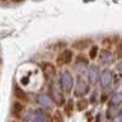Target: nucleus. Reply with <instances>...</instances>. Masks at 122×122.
<instances>
[{
  "label": "nucleus",
  "mask_w": 122,
  "mask_h": 122,
  "mask_svg": "<svg viewBox=\"0 0 122 122\" xmlns=\"http://www.w3.org/2000/svg\"><path fill=\"white\" fill-rule=\"evenodd\" d=\"M100 70L97 65H90L88 67L87 71V76H88V81L90 84H97L98 81H100Z\"/></svg>",
  "instance_id": "obj_6"
},
{
  "label": "nucleus",
  "mask_w": 122,
  "mask_h": 122,
  "mask_svg": "<svg viewBox=\"0 0 122 122\" xmlns=\"http://www.w3.org/2000/svg\"><path fill=\"white\" fill-rule=\"evenodd\" d=\"M32 122H51V117L44 109H37L33 111Z\"/></svg>",
  "instance_id": "obj_10"
},
{
  "label": "nucleus",
  "mask_w": 122,
  "mask_h": 122,
  "mask_svg": "<svg viewBox=\"0 0 122 122\" xmlns=\"http://www.w3.org/2000/svg\"><path fill=\"white\" fill-rule=\"evenodd\" d=\"M116 70H117V72L122 76V61H120V62L116 65Z\"/></svg>",
  "instance_id": "obj_20"
},
{
  "label": "nucleus",
  "mask_w": 122,
  "mask_h": 122,
  "mask_svg": "<svg viewBox=\"0 0 122 122\" xmlns=\"http://www.w3.org/2000/svg\"><path fill=\"white\" fill-rule=\"evenodd\" d=\"M114 82H115V75L111 70L109 68H105L103 72L100 75V84L103 87L104 90H109L112 88L114 86Z\"/></svg>",
  "instance_id": "obj_2"
},
{
  "label": "nucleus",
  "mask_w": 122,
  "mask_h": 122,
  "mask_svg": "<svg viewBox=\"0 0 122 122\" xmlns=\"http://www.w3.org/2000/svg\"><path fill=\"white\" fill-rule=\"evenodd\" d=\"M42 70L44 72V76L46 79H51L55 77L56 75V67L53 64H49V62H44L42 64Z\"/></svg>",
  "instance_id": "obj_11"
},
{
  "label": "nucleus",
  "mask_w": 122,
  "mask_h": 122,
  "mask_svg": "<svg viewBox=\"0 0 122 122\" xmlns=\"http://www.w3.org/2000/svg\"><path fill=\"white\" fill-rule=\"evenodd\" d=\"M90 44H92V42L89 39H78L73 43V48L76 50H84V49L89 48Z\"/></svg>",
  "instance_id": "obj_13"
},
{
  "label": "nucleus",
  "mask_w": 122,
  "mask_h": 122,
  "mask_svg": "<svg viewBox=\"0 0 122 122\" xmlns=\"http://www.w3.org/2000/svg\"><path fill=\"white\" fill-rule=\"evenodd\" d=\"M60 88L65 93H70L73 88V76L71 75L70 71H64L60 77Z\"/></svg>",
  "instance_id": "obj_3"
},
{
  "label": "nucleus",
  "mask_w": 122,
  "mask_h": 122,
  "mask_svg": "<svg viewBox=\"0 0 122 122\" xmlns=\"http://www.w3.org/2000/svg\"><path fill=\"white\" fill-rule=\"evenodd\" d=\"M98 54H99V48H98L97 45L90 46V50H89V59L94 60L95 57H98Z\"/></svg>",
  "instance_id": "obj_17"
},
{
  "label": "nucleus",
  "mask_w": 122,
  "mask_h": 122,
  "mask_svg": "<svg viewBox=\"0 0 122 122\" xmlns=\"http://www.w3.org/2000/svg\"><path fill=\"white\" fill-rule=\"evenodd\" d=\"M121 103H122V92H117V93H115L112 97H111V100H110V105H115V106H118Z\"/></svg>",
  "instance_id": "obj_15"
},
{
  "label": "nucleus",
  "mask_w": 122,
  "mask_h": 122,
  "mask_svg": "<svg viewBox=\"0 0 122 122\" xmlns=\"http://www.w3.org/2000/svg\"><path fill=\"white\" fill-rule=\"evenodd\" d=\"M107 122H117V121H114V120H111V121H107Z\"/></svg>",
  "instance_id": "obj_22"
},
{
  "label": "nucleus",
  "mask_w": 122,
  "mask_h": 122,
  "mask_svg": "<svg viewBox=\"0 0 122 122\" xmlns=\"http://www.w3.org/2000/svg\"><path fill=\"white\" fill-rule=\"evenodd\" d=\"M36 101L39 105H42L43 107H45V109H51L54 106V100L51 99V97H50L49 94H46V93L38 94L36 97Z\"/></svg>",
  "instance_id": "obj_9"
},
{
  "label": "nucleus",
  "mask_w": 122,
  "mask_h": 122,
  "mask_svg": "<svg viewBox=\"0 0 122 122\" xmlns=\"http://www.w3.org/2000/svg\"><path fill=\"white\" fill-rule=\"evenodd\" d=\"M88 60L83 55H78L76 57V62H75V70L79 75H84L88 71Z\"/></svg>",
  "instance_id": "obj_7"
},
{
  "label": "nucleus",
  "mask_w": 122,
  "mask_h": 122,
  "mask_svg": "<svg viewBox=\"0 0 122 122\" xmlns=\"http://www.w3.org/2000/svg\"><path fill=\"white\" fill-rule=\"evenodd\" d=\"M72 59H73V53H72V50L65 49L64 51L57 56V59H56V65H57V66L68 65L71 61H72Z\"/></svg>",
  "instance_id": "obj_5"
},
{
  "label": "nucleus",
  "mask_w": 122,
  "mask_h": 122,
  "mask_svg": "<svg viewBox=\"0 0 122 122\" xmlns=\"http://www.w3.org/2000/svg\"><path fill=\"white\" fill-rule=\"evenodd\" d=\"M87 105H88V101L86 99H82V100H79L78 103H77V109L79 111H82V110H84L87 107Z\"/></svg>",
  "instance_id": "obj_18"
},
{
  "label": "nucleus",
  "mask_w": 122,
  "mask_h": 122,
  "mask_svg": "<svg viewBox=\"0 0 122 122\" xmlns=\"http://www.w3.org/2000/svg\"><path fill=\"white\" fill-rule=\"evenodd\" d=\"M118 112H120L118 106L110 105V106H109V109H107V111H106V116H107V118H110V121H111V118L116 117V116L118 115Z\"/></svg>",
  "instance_id": "obj_14"
},
{
  "label": "nucleus",
  "mask_w": 122,
  "mask_h": 122,
  "mask_svg": "<svg viewBox=\"0 0 122 122\" xmlns=\"http://www.w3.org/2000/svg\"><path fill=\"white\" fill-rule=\"evenodd\" d=\"M99 61H100L101 65H104V66H110V65L114 64V61H115V55L111 53L110 50L104 49V50H101V53H100V55H99Z\"/></svg>",
  "instance_id": "obj_8"
},
{
  "label": "nucleus",
  "mask_w": 122,
  "mask_h": 122,
  "mask_svg": "<svg viewBox=\"0 0 122 122\" xmlns=\"http://www.w3.org/2000/svg\"><path fill=\"white\" fill-rule=\"evenodd\" d=\"M116 56L118 59H122V43H120L116 48Z\"/></svg>",
  "instance_id": "obj_19"
},
{
  "label": "nucleus",
  "mask_w": 122,
  "mask_h": 122,
  "mask_svg": "<svg viewBox=\"0 0 122 122\" xmlns=\"http://www.w3.org/2000/svg\"><path fill=\"white\" fill-rule=\"evenodd\" d=\"M23 111V105L20 103V101H16L12 105V115L14 116H21V112Z\"/></svg>",
  "instance_id": "obj_16"
},
{
  "label": "nucleus",
  "mask_w": 122,
  "mask_h": 122,
  "mask_svg": "<svg viewBox=\"0 0 122 122\" xmlns=\"http://www.w3.org/2000/svg\"><path fill=\"white\" fill-rule=\"evenodd\" d=\"M89 90H90L89 83L86 82L82 77H78L76 84L73 86V95L76 98H83L89 93Z\"/></svg>",
  "instance_id": "obj_1"
},
{
  "label": "nucleus",
  "mask_w": 122,
  "mask_h": 122,
  "mask_svg": "<svg viewBox=\"0 0 122 122\" xmlns=\"http://www.w3.org/2000/svg\"><path fill=\"white\" fill-rule=\"evenodd\" d=\"M117 118H118V122H122V109H120V112L117 115Z\"/></svg>",
  "instance_id": "obj_21"
},
{
  "label": "nucleus",
  "mask_w": 122,
  "mask_h": 122,
  "mask_svg": "<svg viewBox=\"0 0 122 122\" xmlns=\"http://www.w3.org/2000/svg\"><path fill=\"white\" fill-rule=\"evenodd\" d=\"M14 93H15V97L17 100L20 101H27L28 100V97H27V93L18 86H15L14 87Z\"/></svg>",
  "instance_id": "obj_12"
},
{
  "label": "nucleus",
  "mask_w": 122,
  "mask_h": 122,
  "mask_svg": "<svg viewBox=\"0 0 122 122\" xmlns=\"http://www.w3.org/2000/svg\"><path fill=\"white\" fill-rule=\"evenodd\" d=\"M50 97H51V99L54 100V103H56L57 105H62L64 104V94H62V89H61L59 86H55L53 84L51 87H50Z\"/></svg>",
  "instance_id": "obj_4"
}]
</instances>
